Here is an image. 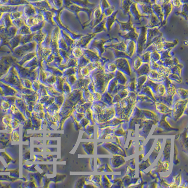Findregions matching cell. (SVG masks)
<instances>
[{
  "instance_id": "obj_1",
  "label": "cell",
  "mask_w": 188,
  "mask_h": 188,
  "mask_svg": "<svg viewBox=\"0 0 188 188\" xmlns=\"http://www.w3.org/2000/svg\"><path fill=\"white\" fill-rule=\"evenodd\" d=\"M147 28L143 26L140 28V33L138 35L137 41V55H141L144 50L146 43V33Z\"/></svg>"
},
{
  "instance_id": "obj_2",
  "label": "cell",
  "mask_w": 188,
  "mask_h": 188,
  "mask_svg": "<svg viewBox=\"0 0 188 188\" xmlns=\"http://www.w3.org/2000/svg\"><path fill=\"white\" fill-rule=\"evenodd\" d=\"M114 63L116 64L118 70L121 71L124 74L125 73L129 76H131L132 74L131 70L127 58H117L114 61Z\"/></svg>"
},
{
  "instance_id": "obj_3",
  "label": "cell",
  "mask_w": 188,
  "mask_h": 188,
  "mask_svg": "<svg viewBox=\"0 0 188 188\" xmlns=\"http://www.w3.org/2000/svg\"><path fill=\"white\" fill-rule=\"evenodd\" d=\"M161 34H161V32H159V30L157 27L147 28L146 33V43L144 49H146L150 45H152L154 39Z\"/></svg>"
},
{
  "instance_id": "obj_4",
  "label": "cell",
  "mask_w": 188,
  "mask_h": 188,
  "mask_svg": "<svg viewBox=\"0 0 188 188\" xmlns=\"http://www.w3.org/2000/svg\"><path fill=\"white\" fill-rule=\"evenodd\" d=\"M147 77H149L150 80L155 82H161L164 80L165 77L161 74L157 70H150L147 74Z\"/></svg>"
},
{
  "instance_id": "obj_5",
  "label": "cell",
  "mask_w": 188,
  "mask_h": 188,
  "mask_svg": "<svg viewBox=\"0 0 188 188\" xmlns=\"http://www.w3.org/2000/svg\"><path fill=\"white\" fill-rule=\"evenodd\" d=\"M152 8L153 14L158 17L161 23L163 22L164 16L162 11L161 5L158 4H153L152 5Z\"/></svg>"
},
{
  "instance_id": "obj_6",
  "label": "cell",
  "mask_w": 188,
  "mask_h": 188,
  "mask_svg": "<svg viewBox=\"0 0 188 188\" xmlns=\"http://www.w3.org/2000/svg\"><path fill=\"white\" fill-rule=\"evenodd\" d=\"M129 13L131 16L134 17V19L138 21H140L141 18L142 16L138 10V8L137 7V4L134 2L131 5L130 7L129 8Z\"/></svg>"
},
{
  "instance_id": "obj_7",
  "label": "cell",
  "mask_w": 188,
  "mask_h": 188,
  "mask_svg": "<svg viewBox=\"0 0 188 188\" xmlns=\"http://www.w3.org/2000/svg\"><path fill=\"white\" fill-rule=\"evenodd\" d=\"M128 14L129 15V20L127 22H121L118 19H116V21L120 24V29L123 31H127V32L133 28L132 26L133 25L131 21V16L129 12L128 13Z\"/></svg>"
},
{
  "instance_id": "obj_8",
  "label": "cell",
  "mask_w": 188,
  "mask_h": 188,
  "mask_svg": "<svg viewBox=\"0 0 188 188\" xmlns=\"http://www.w3.org/2000/svg\"><path fill=\"white\" fill-rule=\"evenodd\" d=\"M161 5V7L162 11L164 16L163 21V22H164L167 20L168 15L172 11L173 7L171 3L168 4H162Z\"/></svg>"
},
{
  "instance_id": "obj_9",
  "label": "cell",
  "mask_w": 188,
  "mask_h": 188,
  "mask_svg": "<svg viewBox=\"0 0 188 188\" xmlns=\"http://www.w3.org/2000/svg\"><path fill=\"white\" fill-rule=\"evenodd\" d=\"M118 10L113 13L112 15L107 16L105 19V28L106 30H108V31H110L113 26V24H114V22L115 21L116 16L118 13Z\"/></svg>"
},
{
  "instance_id": "obj_10",
  "label": "cell",
  "mask_w": 188,
  "mask_h": 188,
  "mask_svg": "<svg viewBox=\"0 0 188 188\" xmlns=\"http://www.w3.org/2000/svg\"><path fill=\"white\" fill-rule=\"evenodd\" d=\"M148 16L149 17V21L148 25L146 26L147 28L157 27V26H159L161 25V22L159 19L153 13Z\"/></svg>"
},
{
  "instance_id": "obj_11",
  "label": "cell",
  "mask_w": 188,
  "mask_h": 188,
  "mask_svg": "<svg viewBox=\"0 0 188 188\" xmlns=\"http://www.w3.org/2000/svg\"><path fill=\"white\" fill-rule=\"evenodd\" d=\"M135 49H136L135 42L132 40H128V43L126 44L125 52L130 58L133 56V55L134 54Z\"/></svg>"
},
{
  "instance_id": "obj_12",
  "label": "cell",
  "mask_w": 188,
  "mask_h": 188,
  "mask_svg": "<svg viewBox=\"0 0 188 188\" xmlns=\"http://www.w3.org/2000/svg\"><path fill=\"white\" fill-rule=\"evenodd\" d=\"M138 35L139 34L136 33L135 29L133 28V29L128 32L126 34L122 35V36L124 38L125 40H132L134 42H137V40L138 39Z\"/></svg>"
},
{
  "instance_id": "obj_13",
  "label": "cell",
  "mask_w": 188,
  "mask_h": 188,
  "mask_svg": "<svg viewBox=\"0 0 188 188\" xmlns=\"http://www.w3.org/2000/svg\"><path fill=\"white\" fill-rule=\"evenodd\" d=\"M150 64L148 63H143L142 65L135 71V73H137V76H140L142 75H147L150 71Z\"/></svg>"
},
{
  "instance_id": "obj_14",
  "label": "cell",
  "mask_w": 188,
  "mask_h": 188,
  "mask_svg": "<svg viewBox=\"0 0 188 188\" xmlns=\"http://www.w3.org/2000/svg\"><path fill=\"white\" fill-rule=\"evenodd\" d=\"M120 6L122 11L125 14L129 12V8L132 4L134 3L133 0H120Z\"/></svg>"
},
{
  "instance_id": "obj_15",
  "label": "cell",
  "mask_w": 188,
  "mask_h": 188,
  "mask_svg": "<svg viewBox=\"0 0 188 188\" xmlns=\"http://www.w3.org/2000/svg\"><path fill=\"white\" fill-rule=\"evenodd\" d=\"M105 47L112 48V49H114L118 50L119 51L125 52L126 49V44L124 40L121 43H118L116 44L105 46Z\"/></svg>"
},
{
  "instance_id": "obj_16",
  "label": "cell",
  "mask_w": 188,
  "mask_h": 188,
  "mask_svg": "<svg viewBox=\"0 0 188 188\" xmlns=\"http://www.w3.org/2000/svg\"><path fill=\"white\" fill-rule=\"evenodd\" d=\"M115 76L117 81L119 82L121 84H125L127 82V79L126 78L124 73L118 70L116 71Z\"/></svg>"
},
{
  "instance_id": "obj_17",
  "label": "cell",
  "mask_w": 188,
  "mask_h": 188,
  "mask_svg": "<svg viewBox=\"0 0 188 188\" xmlns=\"http://www.w3.org/2000/svg\"><path fill=\"white\" fill-rule=\"evenodd\" d=\"M104 71L106 73H114L117 70V66L114 63H108L105 64Z\"/></svg>"
},
{
  "instance_id": "obj_18",
  "label": "cell",
  "mask_w": 188,
  "mask_h": 188,
  "mask_svg": "<svg viewBox=\"0 0 188 188\" xmlns=\"http://www.w3.org/2000/svg\"><path fill=\"white\" fill-rule=\"evenodd\" d=\"M142 60L139 56H137L132 62V67L134 71L137 70L143 64Z\"/></svg>"
},
{
  "instance_id": "obj_19",
  "label": "cell",
  "mask_w": 188,
  "mask_h": 188,
  "mask_svg": "<svg viewBox=\"0 0 188 188\" xmlns=\"http://www.w3.org/2000/svg\"><path fill=\"white\" fill-rule=\"evenodd\" d=\"M150 54L151 51H148L143 54H141L140 58H141L143 63H148L150 64Z\"/></svg>"
},
{
  "instance_id": "obj_20",
  "label": "cell",
  "mask_w": 188,
  "mask_h": 188,
  "mask_svg": "<svg viewBox=\"0 0 188 188\" xmlns=\"http://www.w3.org/2000/svg\"><path fill=\"white\" fill-rule=\"evenodd\" d=\"M161 59V55L159 53L154 49L153 52H151L150 54V60H153L154 61L157 62Z\"/></svg>"
},
{
  "instance_id": "obj_21",
  "label": "cell",
  "mask_w": 188,
  "mask_h": 188,
  "mask_svg": "<svg viewBox=\"0 0 188 188\" xmlns=\"http://www.w3.org/2000/svg\"><path fill=\"white\" fill-rule=\"evenodd\" d=\"M114 10H115V7L114 6H110L105 9L103 12L105 18L112 15L113 13L114 12Z\"/></svg>"
},
{
  "instance_id": "obj_22",
  "label": "cell",
  "mask_w": 188,
  "mask_h": 188,
  "mask_svg": "<svg viewBox=\"0 0 188 188\" xmlns=\"http://www.w3.org/2000/svg\"><path fill=\"white\" fill-rule=\"evenodd\" d=\"M110 6V4L108 3L107 0H101V5L100 7L102 12L103 13L105 9Z\"/></svg>"
},
{
  "instance_id": "obj_23",
  "label": "cell",
  "mask_w": 188,
  "mask_h": 188,
  "mask_svg": "<svg viewBox=\"0 0 188 188\" xmlns=\"http://www.w3.org/2000/svg\"><path fill=\"white\" fill-rule=\"evenodd\" d=\"M171 3L173 5V7L176 8V9L179 8L183 5V4L181 3L180 0H173V1H172Z\"/></svg>"
},
{
  "instance_id": "obj_24",
  "label": "cell",
  "mask_w": 188,
  "mask_h": 188,
  "mask_svg": "<svg viewBox=\"0 0 188 188\" xmlns=\"http://www.w3.org/2000/svg\"><path fill=\"white\" fill-rule=\"evenodd\" d=\"M158 92L161 95H163L165 92V89L164 86L163 85H160L158 86Z\"/></svg>"
},
{
  "instance_id": "obj_25",
  "label": "cell",
  "mask_w": 188,
  "mask_h": 188,
  "mask_svg": "<svg viewBox=\"0 0 188 188\" xmlns=\"http://www.w3.org/2000/svg\"><path fill=\"white\" fill-rule=\"evenodd\" d=\"M13 124H15V120H13ZM18 122H16V124H14V127H16V126H18Z\"/></svg>"
}]
</instances>
